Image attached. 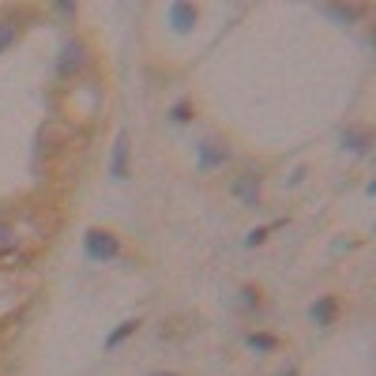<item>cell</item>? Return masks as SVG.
Returning <instances> with one entry per match:
<instances>
[{"label":"cell","instance_id":"cell-2","mask_svg":"<svg viewBox=\"0 0 376 376\" xmlns=\"http://www.w3.org/2000/svg\"><path fill=\"white\" fill-rule=\"evenodd\" d=\"M79 64H83V45L68 42V45H64V53H60V60H57V71H60V76H76Z\"/></svg>","mask_w":376,"mask_h":376},{"label":"cell","instance_id":"cell-17","mask_svg":"<svg viewBox=\"0 0 376 376\" xmlns=\"http://www.w3.org/2000/svg\"><path fill=\"white\" fill-rule=\"evenodd\" d=\"M283 376H294V373H283Z\"/></svg>","mask_w":376,"mask_h":376},{"label":"cell","instance_id":"cell-8","mask_svg":"<svg viewBox=\"0 0 376 376\" xmlns=\"http://www.w3.org/2000/svg\"><path fill=\"white\" fill-rule=\"evenodd\" d=\"M342 147L365 155V151H369V135H365V132H342Z\"/></svg>","mask_w":376,"mask_h":376},{"label":"cell","instance_id":"cell-14","mask_svg":"<svg viewBox=\"0 0 376 376\" xmlns=\"http://www.w3.org/2000/svg\"><path fill=\"white\" fill-rule=\"evenodd\" d=\"M188 117H192V109H188V102H177V106H173V121H177V124H185V121H188Z\"/></svg>","mask_w":376,"mask_h":376},{"label":"cell","instance_id":"cell-5","mask_svg":"<svg viewBox=\"0 0 376 376\" xmlns=\"http://www.w3.org/2000/svg\"><path fill=\"white\" fill-rule=\"evenodd\" d=\"M170 23L177 30H188L192 23H196V8H192V4H173L170 8Z\"/></svg>","mask_w":376,"mask_h":376},{"label":"cell","instance_id":"cell-13","mask_svg":"<svg viewBox=\"0 0 376 376\" xmlns=\"http://www.w3.org/2000/svg\"><path fill=\"white\" fill-rule=\"evenodd\" d=\"M324 12H327V15H335V19H346V23H350V19L357 15V8H324Z\"/></svg>","mask_w":376,"mask_h":376},{"label":"cell","instance_id":"cell-6","mask_svg":"<svg viewBox=\"0 0 376 376\" xmlns=\"http://www.w3.org/2000/svg\"><path fill=\"white\" fill-rule=\"evenodd\" d=\"M234 192L245 199V203H256V192H260V181H256V173H245V177L234 185Z\"/></svg>","mask_w":376,"mask_h":376},{"label":"cell","instance_id":"cell-9","mask_svg":"<svg viewBox=\"0 0 376 376\" xmlns=\"http://www.w3.org/2000/svg\"><path fill=\"white\" fill-rule=\"evenodd\" d=\"M135 327H140V324H135V320H128V324H121V327H117V331L113 335H109V339H106V350H113V346H121V342L128 339V335H132L135 331Z\"/></svg>","mask_w":376,"mask_h":376},{"label":"cell","instance_id":"cell-11","mask_svg":"<svg viewBox=\"0 0 376 376\" xmlns=\"http://www.w3.org/2000/svg\"><path fill=\"white\" fill-rule=\"evenodd\" d=\"M12 42H15V27H12V23H4V19H0V53H4Z\"/></svg>","mask_w":376,"mask_h":376},{"label":"cell","instance_id":"cell-1","mask_svg":"<svg viewBox=\"0 0 376 376\" xmlns=\"http://www.w3.org/2000/svg\"><path fill=\"white\" fill-rule=\"evenodd\" d=\"M87 256H91V260H98V263L113 260V256H117V241H113V234L91 230V234H87Z\"/></svg>","mask_w":376,"mask_h":376},{"label":"cell","instance_id":"cell-7","mask_svg":"<svg viewBox=\"0 0 376 376\" xmlns=\"http://www.w3.org/2000/svg\"><path fill=\"white\" fill-rule=\"evenodd\" d=\"M309 316H313V324H331V320H335V301L331 298L316 301V305L309 309Z\"/></svg>","mask_w":376,"mask_h":376},{"label":"cell","instance_id":"cell-15","mask_svg":"<svg viewBox=\"0 0 376 376\" xmlns=\"http://www.w3.org/2000/svg\"><path fill=\"white\" fill-rule=\"evenodd\" d=\"M263 237H267V230H252V234L245 237V245H249V249H256V245H260Z\"/></svg>","mask_w":376,"mask_h":376},{"label":"cell","instance_id":"cell-12","mask_svg":"<svg viewBox=\"0 0 376 376\" xmlns=\"http://www.w3.org/2000/svg\"><path fill=\"white\" fill-rule=\"evenodd\" d=\"M8 245H15V234H12V226H8V222H0V256H4Z\"/></svg>","mask_w":376,"mask_h":376},{"label":"cell","instance_id":"cell-3","mask_svg":"<svg viewBox=\"0 0 376 376\" xmlns=\"http://www.w3.org/2000/svg\"><path fill=\"white\" fill-rule=\"evenodd\" d=\"M226 147H214L211 140L199 143V170H214V166H226Z\"/></svg>","mask_w":376,"mask_h":376},{"label":"cell","instance_id":"cell-16","mask_svg":"<svg viewBox=\"0 0 376 376\" xmlns=\"http://www.w3.org/2000/svg\"><path fill=\"white\" fill-rule=\"evenodd\" d=\"M158 376H162V373H158ZM166 376H173V373H166Z\"/></svg>","mask_w":376,"mask_h":376},{"label":"cell","instance_id":"cell-4","mask_svg":"<svg viewBox=\"0 0 376 376\" xmlns=\"http://www.w3.org/2000/svg\"><path fill=\"white\" fill-rule=\"evenodd\" d=\"M124 170H128V135L121 132V135H117V143H113V158H109V173H113V177H124Z\"/></svg>","mask_w":376,"mask_h":376},{"label":"cell","instance_id":"cell-10","mask_svg":"<svg viewBox=\"0 0 376 376\" xmlns=\"http://www.w3.org/2000/svg\"><path fill=\"white\" fill-rule=\"evenodd\" d=\"M245 346H249V350H275L278 342L271 339V335H249V339H245Z\"/></svg>","mask_w":376,"mask_h":376}]
</instances>
